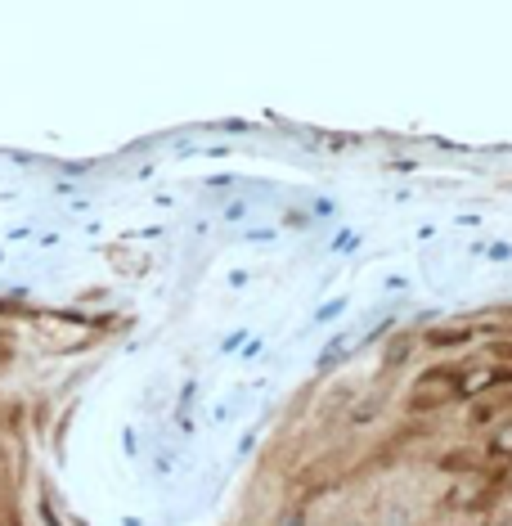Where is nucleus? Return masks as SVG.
Returning a JSON list of instances; mask_svg holds the SVG:
<instances>
[{
    "instance_id": "f257e3e1",
    "label": "nucleus",
    "mask_w": 512,
    "mask_h": 526,
    "mask_svg": "<svg viewBox=\"0 0 512 526\" xmlns=\"http://www.w3.org/2000/svg\"><path fill=\"white\" fill-rule=\"evenodd\" d=\"M504 378H512L508 369H485V373H468V378H463V383H458V391H468V396H472V391H481V387H494V383H504Z\"/></svg>"
},
{
    "instance_id": "f03ea898",
    "label": "nucleus",
    "mask_w": 512,
    "mask_h": 526,
    "mask_svg": "<svg viewBox=\"0 0 512 526\" xmlns=\"http://www.w3.org/2000/svg\"><path fill=\"white\" fill-rule=\"evenodd\" d=\"M490 450H494V455H512V423H504V427H499V432H494Z\"/></svg>"
}]
</instances>
